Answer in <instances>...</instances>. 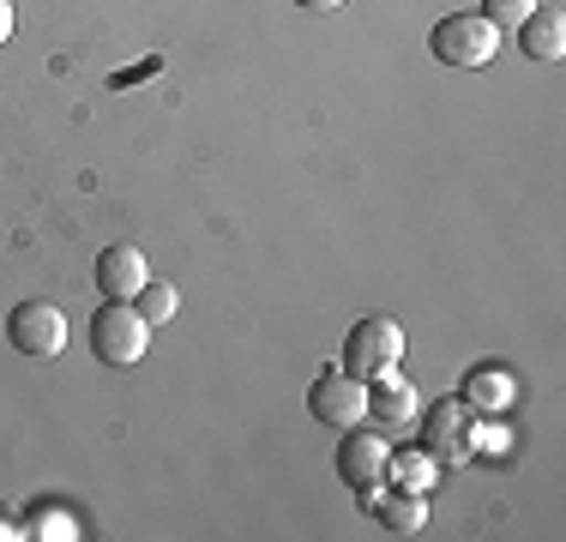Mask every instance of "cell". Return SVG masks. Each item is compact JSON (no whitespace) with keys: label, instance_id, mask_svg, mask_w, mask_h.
<instances>
[{"label":"cell","instance_id":"5","mask_svg":"<svg viewBox=\"0 0 566 542\" xmlns=\"http://www.w3.org/2000/svg\"><path fill=\"white\" fill-rule=\"evenodd\" d=\"M7 337H12L19 356L49 362V356H61V350H66V314L55 302H19L7 314Z\"/></svg>","mask_w":566,"mask_h":542},{"label":"cell","instance_id":"6","mask_svg":"<svg viewBox=\"0 0 566 542\" xmlns=\"http://www.w3.org/2000/svg\"><path fill=\"white\" fill-rule=\"evenodd\" d=\"M386 458H392V446H386V434H368V428H344L338 440V482H349L356 494H368V488L386 482Z\"/></svg>","mask_w":566,"mask_h":542},{"label":"cell","instance_id":"7","mask_svg":"<svg viewBox=\"0 0 566 542\" xmlns=\"http://www.w3.org/2000/svg\"><path fill=\"white\" fill-rule=\"evenodd\" d=\"M145 278H151V265H145V253L133 248V241H109V248L97 253V290H103V302H133V295L145 290Z\"/></svg>","mask_w":566,"mask_h":542},{"label":"cell","instance_id":"13","mask_svg":"<svg viewBox=\"0 0 566 542\" xmlns=\"http://www.w3.org/2000/svg\"><path fill=\"white\" fill-rule=\"evenodd\" d=\"M501 404H512V374L506 368H470L464 410H501Z\"/></svg>","mask_w":566,"mask_h":542},{"label":"cell","instance_id":"11","mask_svg":"<svg viewBox=\"0 0 566 542\" xmlns=\"http://www.w3.org/2000/svg\"><path fill=\"white\" fill-rule=\"evenodd\" d=\"M512 37H518V49L531 54V61H560V54H566V19L555 7H536Z\"/></svg>","mask_w":566,"mask_h":542},{"label":"cell","instance_id":"8","mask_svg":"<svg viewBox=\"0 0 566 542\" xmlns=\"http://www.w3.org/2000/svg\"><path fill=\"white\" fill-rule=\"evenodd\" d=\"M416 410H422V404H416V386H410L398 368H386V374L368 379V416H374L380 428H410Z\"/></svg>","mask_w":566,"mask_h":542},{"label":"cell","instance_id":"4","mask_svg":"<svg viewBox=\"0 0 566 542\" xmlns=\"http://www.w3.org/2000/svg\"><path fill=\"white\" fill-rule=\"evenodd\" d=\"M398 362H403V325H398V320L374 314V320H356V325H349L338 368H349L356 379H374V374L398 368Z\"/></svg>","mask_w":566,"mask_h":542},{"label":"cell","instance_id":"3","mask_svg":"<svg viewBox=\"0 0 566 542\" xmlns=\"http://www.w3.org/2000/svg\"><path fill=\"white\" fill-rule=\"evenodd\" d=\"M307 410H314L319 428H361L368 423V379H356L349 368H319V379L307 386Z\"/></svg>","mask_w":566,"mask_h":542},{"label":"cell","instance_id":"19","mask_svg":"<svg viewBox=\"0 0 566 542\" xmlns=\"http://www.w3.org/2000/svg\"><path fill=\"white\" fill-rule=\"evenodd\" d=\"M12 37V0H0V43Z\"/></svg>","mask_w":566,"mask_h":542},{"label":"cell","instance_id":"18","mask_svg":"<svg viewBox=\"0 0 566 542\" xmlns=\"http://www.w3.org/2000/svg\"><path fill=\"white\" fill-rule=\"evenodd\" d=\"M295 7H307V12H338V7H349V0H295Z\"/></svg>","mask_w":566,"mask_h":542},{"label":"cell","instance_id":"17","mask_svg":"<svg viewBox=\"0 0 566 542\" xmlns=\"http://www.w3.org/2000/svg\"><path fill=\"white\" fill-rule=\"evenodd\" d=\"M19 536H24L19 512H12V507H0V542H19Z\"/></svg>","mask_w":566,"mask_h":542},{"label":"cell","instance_id":"1","mask_svg":"<svg viewBox=\"0 0 566 542\" xmlns=\"http://www.w3.org/2000/svg\"><path fill=\"white\" fill-rule=\"evenodd\" d=\"M91 350H97V362H109V368H133V362H145V350H151V320L133 302H103L97 314H91Z\"/></svg>","mask_w":566,"mask_h":542},{"label":"cell","instance_id":"12","mask_svg":"<svg viewBox=\"0 0 566 542\" xmlns=\"http://www.w3.org/2000/svg\"><path fill=\"white\" fill-rule=\"evenodd\" d=\"M386 482H398L403 494H428L440 482V458L428 446H403V452L386 458Z\"/></svg>","mask_w":566,"mask_h":542},{"label":"cell","instance_id":"10","mask_svg":"<svg viewBox=\"0 0 566 542\" xmlns=\"http://www.w3.org/2000/svg\"><path fill=\"white\" fill-rule=\"evenodd\" d=\"M428 452L458 465V458H470V428H464V398H440L434 410H428Z\"/></svg>","mask_w":566,"mask_h":542},{"label":"cell","instance_id":"15","mask_svg":"<svg viewBox=\"0 0 566 542\" xmlns=\"http://www.w3.org/2000/svg\"><path fill=\"white\" fill-rule=\"evenodd\" d=\"M133 308H139L151 325H164V320H175V308H181V295H175V283H164V278H145V290L133 295Z\"/></svg>","mask_w":566,"mask_h":542},{"label":"cell","instance_id":"2","mask_svg":"<svg viewBox=\"0 0 566 542\" xmlns=\"http://www.w3.org/2000/svg\"><path fill=\"white\" fill-rule=\"evenodd\" d=\"M428 49L447 66H489L494 54H501V31H494L482 12H447V19L428 31Z\"/></svg>","mask_w":566,"mask_h":542},{"label":"cell","instance_id":"14","mask_svg":"<svg viewBox=\"0 0 566 542\" xmlns=\"http://www.w3.org/2000/svg\"><path fill=\"white\" fill-rule=\"evenodd\" d=\"M24 536H55V542H73L78 536V519L66 507H49V500H36L31 519H24Z\"/></svg>","mask_w":566,"mask_h":542},{"label":"cell","instance_id":"16","mask_svg":"<svg viewBox=\"0 0 566 542\" xmlns=\"http://www.w3.org/2000/svg\"><path fill=\"white\" fill-rule=\"evenodd\" d=\"M531 12H536V0H482V19H489L501 37H506V31H518V24L531 19Z\"/></svg>","mask_w":566,"mask_h":542},{"label":"cell","instance_id":"9","mask_svg":"<svg viewBox=\"0 0 566 542\" xmlns=\"http://www.w3.org/2000/svg\"><path fill=\"white\" fill-rule=\"evenodd\" d=\"M361 507H368L392 536H416L428 524V494H403V488H368Z\"/></svg>","mask_w":566,"mask_h":542}]
</instances>
